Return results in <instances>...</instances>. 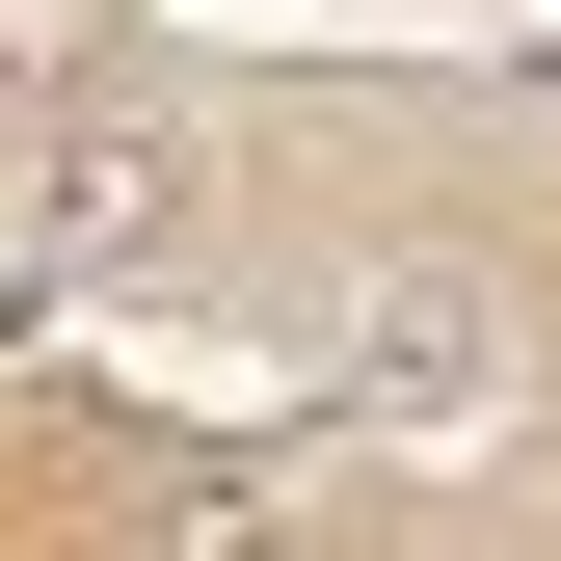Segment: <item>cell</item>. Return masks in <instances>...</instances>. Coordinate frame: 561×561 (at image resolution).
<instances>
[{"label":"cell","mask_w":561,"mask_h":561,"mask_svg":"<svg viewBox=\"0 0 561 561\" xmlns=\"http://www.w3.org/2000/svg\"><path fill=\"white\" fill-rule=\"evenodd\" d=\"M347 401H375V428H481V401H508V295H481V267H375V295H347Z\"/></svg>","instance_id":"6da1fadb"}]
</instances>
